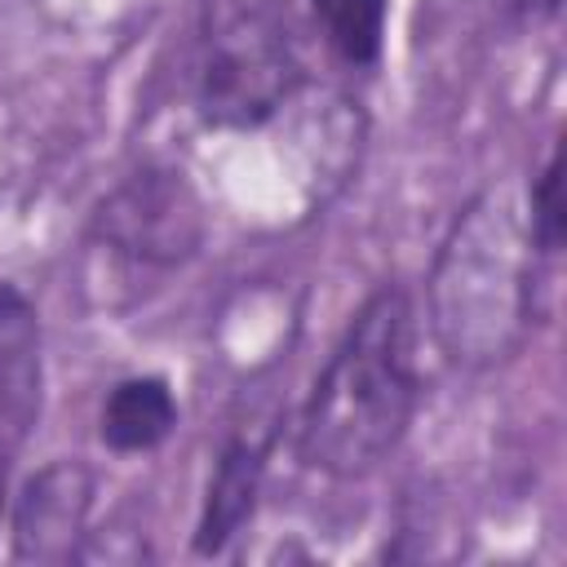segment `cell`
I'll use <instances>...</instances> for the list:
<instances>
[{
    "label": "cell",
    "mask_w": 567,
    "mask_h": 567,
    "mask_svg": "<svg viewBox=\"0 0 567 567\" xmlns=\"http://www.w3.org/2000/svg\"><path fill=\"white\" fill-rule=\"evenodd\" d=\"M421 399V310L403 279H381L319 363L292 416V456L323 478L359 483L403 447Z\"/></svg>",
    "instance_id": "6da1fadb"
},
{
    "label": "cell",
    "mask_w": 567,
    "mask_h": 567,
    "mask_svg": "<svg viewBox=\"0 0 567 567\" xmlns=\"http://www.w3.org/2000/svg\"><path fill=\"white\" fill-rule=\"evenodd\" d=\"M554 310L558 275L532 261L514 195L505 186L474 190L447 221L425 275V315L439 350L456 368H501Z\"/></svg>",
    "instance_id": "7a4b0ae2"
},
{
    "label": "cell",
    "mask_w": 567,
    "mask_h": 567,
    "mask_svg": "<svg viewBox=\"0 0 567 567\" xmlns=\"http://www.w3.org/2000/svg\"><path fill=\"white\" fill-rule=\"evenodd\" d=\"M306 84L288 0H199L190 111L217 133L266 128Z\"/></svg>",
    "instance_id": "3957f363"
},
{
    "label": "cell",
    "mask_w": 567,
    "mask_h": 567,
    "mask_svg": "<svg viewBox=\"0 0 567 567\" xmlns=\"http://www.w3.org/2000/svg\"><path fill=\"white\" fill-rule=\"evenodd\" d=\"M84 239L146 270H182L208 244V204L182 164L142 159L93 199Z\"/></svg>",
    "instance_id": "277c9868"
},
{
    "label": "cell",
    "mask_w": 567,
    "mask_h": 567,
    "mask_svg": "<svg viewBox=\"0 0 567 567\" xmlns=\"http://www.w3.org/2000/svg\"><path fill=\"white\" fill-rule=\"evenodd\" d=\"M97 470L89 456H53L9 496V558L35 567H71L89 558Z\"/></svg>",
    "instance_id": "5b68a950"
},
{
    "label": "cell",
    "mask_w": 567,
    "mask_h": 567,
    "mask_svg": "<svg viewBox=\"0 0 567 567\" xmlns=\"http://www.w3.org/2000/svg\"><path fill=\"white\" fill-rule=\"evenodd\" d=\"M275 443H279V421L235 425L221 439L213 470L204 478L195 527H190V554L195 558H221L248 532V523L257 518V505H261Z\"/></svg>",
    "instance_id": "8992f818"
},
{
    "label": "cell",
    "mask_w": 567,
    "mask_h": 567,
    "mask_svg": "<svg viewBox=\"0 0 567 567\" xmlns=\"http://www.w3.org/2000/svg\"><path fill=\"white\" fill-rule=\"evenodd\" d=\"M44 416V323L35 301L0 279V447L22 456Z\"/></svg>",
    "instance_id": "52a82bcc"
},
{
    "label": "cell",
    "mask_w": 567,
    "mask_h": 567,
    "mask_svg": "<svg viewBox=\"0 0 567 567\" xmlns=\"http://www.w3.org/2000/svg\"><path fill=\"white\" fill-rule=\"evenodd\" d=\"M97 443L115 456H146L159 452L177 425H182V403L173 394V381L159 372H128L106 385L97 403Z\"/></svg>",
    "instance_id": "ba28073f"
},
{
    "label": "cell",
    "mask_w": 567,
    "mask_h": 567,
    "mask_svg": "<svg viewBox=\"0 0 567 567\" xmlns=\"http://www.w3.org/2000/svg\"><path fill=\"white\" fill-rule=\"evenodd\" d=\"M319 40L346 71H377L385 58L390 0H306Z\"/></svg>",
    "instance_id": "9c48e42d"
},
{
    "label": "cell",
    "mask_w": 567,
    "mask_h": 567,
    "mask_svg": "<svg viewBox=\"0 0 567 567\" xmlns=\"http://www.w3.org/2000/svg\"><path fill=\"white\" fill-rule=\"evenodd\" d=\"M527 244L532 261L545 275L563 279V244H567V204H563V146L554 142L540 159V168L527 182Z\"/></svg>",
    "instance_id": "30bf717a"
},
{
    "label": "cell",
    "mask_w": 567,
    "mask_h": 567,
    "mask_svg": "<svg viewBox=\"0 0 567 567\" xmlns=\"http://www.w3.org/2000/svg\"><path fill=\"white\" fill-rule=\"evenodd\" d=\"M492 4H496L501 22L514 27V31H523V27H545V22H554V18L563 13V0H492Z\"/></svg>",
    "instance_id": "8fae6325"
},
{
    "label": "cell",
    "mask_w": 567,
    "mask_h": 567,
    "mask_svg": "<svg viewBox=\"0 0 567 567\" xmlns=\"http://www.w3.org/2000/svg\"><path fill=\"white\" fill-rule=\"evenodd\" d=\"M13 465L18 456H9L0 447V532H4V518H9V496H13Z\"/></svg>",
    "instance_id": "7c38bea8"
}]
</instances>
